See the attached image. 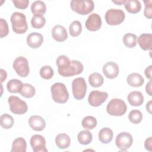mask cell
I'll return each instance as SVG.
<instances>
[{
  "mask_svg": "<svg viewBox=\"0 0 152 152\" xmlns=\"http://www.w3.org/2000/svg\"><path fill=\"white\" fill-rule=\"evenodd\" d=\"M56 65L59 74L64 77H69L81 74L84 66L82 63L77 60H70L65 55H60L56 59Z\"/></svg>",
  "mask_w": 152,
  "mask_h": 152,
  "instance_id": "cell-1",
  "label": "cell"
},
{
  "mask_svg": "<svg viewBox=\"0 0 152 152\" xmlns=\"http://www.w3.org/2000/svg\"><path fill=\"white\" fill-rule=\"evenodd\" d=\"M52 97L58 103H65L69 99V93L65 85L62 83H54L50 87Z\"/></svg>",
  "mask_w": 152,
  "mask_h": 152,
  "instance_id": "cell-2",
  "label": "cell"
},
{
  "mask_svg": "<svg viewBox=\"0 0 152 152\" xmlns=\"http://www.w3.org/2000/svg\"><path fill=\"white\" fill-rule=\"evenodd\" d=\"M11 22L12 30L17 34H23L28 29L26 15L19 12L12 13L11 16Z\"/></svg>",
  "mask_w": 152,
  "mask_h": 152,
  "instance_id": "cell-3",
  "label": "cell"
},
{
  "mask_svg": "<svg viewBox=\"0 0 152 152\" xmlns=\"http://www.w3.org/2000/svg\"><path fill=\"white\" fill-rule=\"evenodd\" d=\"M70 6L74 12L81 15H86L93 11L94 4L91 0H72Z\"/></svg>",
  "mask_w": 152,
  "mask_h": 152,
  "instance_id": "cell-4",
  "label": "cell"
},
{
  "mask_svg": "<svg viewBox=\"0 0 152 152\" xmlns=\"http://www.w3.org/2000/svg\"><path fill=\"white\" fill-rule=\"evenodd\" d=\"M127 106L125 102L120 99H113L107 104L106 111L112 116H120L126 112Z\"/></svg>",
  "mask_w": 152,
  "mask_h": 152,
  "instance_id": "cell-5",
  "label": "cell"
},
{
  "mask_svg": "<svg viewBox=\"0 0 152 152\" xmlns=\"http://www.w3.org/2000/svg\"><path fill=\"white\" fill-rule=\"evenodd\" d=\"M106 23L110 26H116L121 24L125 20V14L122 10L109 9L104 15Z\"/></svg>",
  "mask_w": 152,
  "mask_h": 152,
  "instance_id": "cell-6",
  "label": "cell"
},
{
  "mask_svg": "<svg viewBox=\"0 0 152 152\" xmlns=\"http://www.w3.org/2000/svg\"><path fill=\"white\" fill-rule=\"evenodd\" d=\"M72 91L76 100H82L87 91V84L84 78L78 77L72 82Z\"/></svg>",
  "mask_w": 152,
  "mask_h": 152,
  "instance_id": "cell-7",
  "label": "cell"
},
{
  "mask_svg": "<svg viewBox=\"0 0 152 152\" xmlns=\"http://www.w3.org/2000/svg\"><path fill=\"white\" fill-rule=\"evenodd\" d=\"M8 102L11 112L16 115H23L28 110L27 103L21 99L15 96L8 97Z\"/></svg>",
  "mask_w": 152,
  "mask_h": 152,
  "instance_id": "cell-8",
  "label": "cell"
},
{
  "mask_svg": "<svg viewBox=\"0 0 152 152\" xmlns=\"http://www.w3.org/2000/svg\"><path fill=\"white\" fill-rule=\"evenodd\" d=\"M13 68L16 73L21 77H26L30 72L28 62L23 56H19L14 60Z\"/></svg>",
  "mask_w": 152,
  "mask_h": 152,
  "instance_id": "cell-9",
  "label": "cell"
},
{
  "mask_svg": "<svg viewBox=\"0 0 152 152\" xmlns=\"http://www.w3.org/2000/svg\"><path fill=\"white\" fill-rule=\"evenodd\" d=\"M133 142L132 135L127 132H122L116 137L115 144L117 147L121 151H126Z\"/></svg>",
  "mask_w": 152,
  "mask_h": 152,
  "instance_id": "cell-10",
  "label": "cell"
},
{
  "mask_svg": "<svg viewBox=\"0 0 152 152\" xmlns=\"http://www.w3.org/2000/svg\"><path fill=\"white\" fill-rule=\"evenodd\" d=\"M108 94L106 92L93 90L88 95V102L91 106L98 107L106 100Z\"/></svg>",
  "mask_w": 152,
  "mask_h": 152,
  "instance_id": "cell-11",
  "label": "cell"
},
{
  "mask_svg": "<svg viewBox=\"0 0 152 152\" xmlns=\"http://www.w3.org/2000/svg\"><path fill=\"white\" fill-rule=\"evenodd\" d=\"M31 147L34 152H47L46 140L41 135H33L30 140Z\"/></svg>",
  "mask_w": 152,
  "mask_h": 152,
  "instance_id": "cell-12",
  "label": "cell"
},
{
  "mask_svg": "<svg viewBox=\"0 0 152 152\" xmlns=\"http://www.w3.org/2000/svg\"><path fill=\"white\" fill-rule=\"evenodd\" d=\"M85 26L86 28L89 31H96L99 30L102 26L101 17L96 13L90 14L85 23Z\"/></svg>",
  "mask_w": 152,
  "mask_h": 152,
  "instance_id": "cell-13",
  "label": "cell"
},
{
  "mask_svg": "<svg viewBox=\"0 0 152 152\" xmlns=\"http://www.w3.org/2000/svg\"><path fill=\"white\" fill-rule=\"evenodd\" d=\"M103 72L104 76L109 79L116 78L119 71V68L118 64L113 61H110L106 63L103 66Z\"/></svg>",
  "mask_w": 152,
  "mask_h": 152,
  "instance_id": "cell-14",
  "label": "cell"
},
{
  "mask_svg": "<svg viewBox=\"0 0 152 152\" xmlns=\"http://www.w3.org/2000/svg\"><path fill=\"white\" fill-rule=\"evenodd\" d=\"M52 36L57 42H64L68 37V33L66 28L59 24L55 25L52 29Z\"/></svg>",
  "mask_w": 152,
  "mask_h": 152,
  "instance_id": "cell-15",
  "label": "cell"
},
{
  "mask_svg": "<svg viewBox=\"0 0 152 152\" xmlns=\"http://www.w3.org/2000/svg\"><path fill=\"white\" fill-rule=\"evenodd\" d=\"M26 41L28 46L36 49L42 45L43 42V37L39 33L33 32L27 36Z\"/></svg>",
  "mask_w": 152,
  "mask_h": 152,
  "instance_id": "cell-16",
  "label": "cell"
},
{
  "mask_svg": "<svg viewBox=\"0 0 152 152\" xmlns=\"http://www.w3.org/2000/svg\"><path fill=\"white\" fill-rule=\"evenodd\" d=\"M29 126L34 131H41L43 130L46 126V122L45 119L38 115H33L28 119Z\"/></svg>",
  "mask_w": 152,
  "mask_h": 152,
  "instance_id": "cell-17",
  "label": "cell"
},
{
  "mask_svg": "<svg viewBox=\"0 0 152 152\" xmlns=\"http://www.w3.org/2000/svg\"><path fill=\"white\" fill-rule=\"evenodd\" d=\"M127 100L131 106H140L144 102V96L140 91H134L128 95Z\"/></svg>",
  "mask_w": 152,
  "mask_h": 152,
  "instance_id": "cell-18",
  "label": "cell"
},
{
  "mask_svg": "<svg viewBox=\"0 0 152 152\" xmlns=\"http://www.w3.org/2000/svg\"><path fill=\"white\" fill-rule=\"evenodd\" d=\"M138 43L144 50H150L152 43V35L150 33H142L138 37Z\"/></svg>",
  "mask_w": 152,
  "mask_h": 152,
  "instance_id": "cell-19",
  "label": "cell"
},
{
  "mask_svg": "<svg viewBox=\"0 0 152 152\" xmlns=\"http://www.w3.org/2000/svg\"><path fill=\"white\" fill-rule=\"evenodd\" d=\"M126 81L130 86L134 87H140L144 83V80L142 76L136 72L131 73L128 75L126 78Z\"/></svg>",
  "mask_w": 152,
  "mask_h": 152,
  "instance_id": "cell-20",
  "label": "cell"
},
{
  "mask_svg": "<svg viewBox=\"0 0 152 152\" xmlns=\"http://www.w3.org/2000/svg\"><path fill=\"white\" fill-rule=\"evenodd\" d=\"M55 142L59 148L65 149L69 147L71 143V139L67 134L61 133L56 135Z\"/></svg>",
  "mask_w": 152,
  "mask_h": 152,
  "instance_id": "cell-21",
  "label": "cell"
},
{
  "mask_svg": "<svg viewBox=\"0 0 152 152\" xmlns=\"http://www.w3.org/2000/svg\"><path fill=\"white\" fill-rule=\"evenodd\" d=\"M113 133L109 128H103L99 132V140L103 144L109 143L113 138Z\"/></svg>",
  "mask_w": 152,
  "mask_h": 152,
  "instance_id": "cell-22",
  "label": "cell"
},
{
  "mask_svg": "<svg viewBox=\"0 0 152 152\" xmlns=\"http://www.w3.org/2000/svg\"><path fill=\"white\" fill-rule=\"evenodd\" d=\"M126 10L131 14H136L140 11L141 5L137 0H126L124 4Z\"/></svg>",
  "mask_w": 152,
  "mask_h": 152,
  "instance_id": "cell-23",
  "label": "cell"
},
{
  "mask_svg": "<svg viewBox=\"0 0 152 152\" xmlns=\"http://www.w3.org/2000/svg\"><path fill=\"white\" fill-rule=\"evenodd\" d=\"M27 143L26 140L22 137L15 139L12 144L11 152H26Z\"/></svg>",
  "mask_w": 152,
  "mask_h": 152,
  "instance_id": "cell-24",
  "label": "cell"
},
{
  "mask_svg": "<svg viewBox=\"0 0 152 152\" xmlns=\"http://www.w3.org/2000/svg\"><path fill=\"white\" fill-rule=\"evenodd\" d=\"M23 85V83L21 81L17 79H12L7 83V88L11 93H20Z\"/></svg>",
  "mask_w": 152,
  "mask_h": 152,
  "instance_id": "cell-25",
  "label": "cell"
},
{
  "mask_svg": "<svg viewBox=\"0 0 152 152\" xmlns=\"http://www.w3.org/2000/svg\"><path fill=\"white\" fill-rule=\"evenodd\" d=\"M31 12L34 14L43 15L46 11V4L42 1H36L31 5Z\"/></svg>",
  "mask_w": 152,
  "mask_h": 152,
  "instance_id": "cell-26",
  "label": "cell"
},
{
  "mask_svg": "<svg viewBox=\"0 0 152 152\" xmlns=\"http://www.w3.org/2000/svg\"><path fill=\"white\" fill-rule=\"evenodd\" d=\"M104 81L103 76L98 73L94 72L90 75L88 77V82L93 87H100Z\"/></svg>",
  "mask_w": 152,
  "mask_h": 152,
  "instance_id": "cell-27",
  "label": "cell"
},
{
  "mask_svg": "<svg viewBox=\"0 0 152 152\" xmlns=\"http://www.w3.org/2000/svg\"><path fill=\"white\" fill-rule=\"evenodd\" d=\"M77 139L81 144L87 145L91 142L93 135L89 131L83 130L78 133Z\"/></svg>",
  "mask_w": 152,
  "mask_h": 152,
  "instance_id": "cell-28",
  "label": "cell"
},
{
  "mask_svg": "<svg viewBox=\"0 0 152 152\" xmlns=\"http://www.w3.org/2000/svg\"><path fill=\"white\" fill-rule=\"evenodd\" d=\"M20 93L22 96L26 98H31L34 96L36 90L32 85L28 83H25L23 84Z\"/></svg>",
  "mask_w": 152,
  "mask_h": 152,
  "instance_id": "cell-29",
  "label": "cell"
},
{
  "mask_svg": "<svg viewBox=\"0 0 152 152\" xmlns=\"http://www.w3.org/2000/svg\"><path fill=\"white\" fill-rule=\"evenodd\" d=\"M137 37L135 34L128 33L123 36L122 41L125 46L128 48H132L137 45Z\"/></svg>",
  "mask_w": 152,
  "mask_h": 152,
  "instance_id": "cell-30",
  "label": "cell"
},
{
  "mask_svg": "<svg viewBox=\"0 0 152 152\" xmlns=\"http://www.w3.org/2000/svg\"><path fill=\"white\" fill-rule=\"evenodd\" d=\"M46 23V19L42 14H34L31 20V26L34 28H40Z\"/></svg>",
  "mask_w": 152,
  "mask_h": 152,
  "instance_id": "cell-31",
  "label": "cell"
},
{
  "mask_svg": "<svg viewBox=\"0 0 152 152\" xmlns=\"http://www.w3.org/2000/svg\"><path fill=\"white\" fill-rule=\"evenodd\" d=\"M14 123V119L12 116L7 114L4 113L2 114L0 117V124L1 126L6 129L11 128Z\"/></svg>",
  "mask_w": 152,
  "mask_h": 152,
  "instance_id": "cell-32",
  "label": "cell"
},
{
  "mask_svg": "<svg viewBox=\"0 0 152 152\" xmlns=\"http://www.w3.org/2000/svg\"><path fill=\"white\" fill-rule=\"evenodd\" d=\"M69 31L70 35L72 37H77L79 36L82 31L81 23L78 20L72 21L69 25Z\"/></svg>",
  "mask_w": 152,
  "mask_h": 152,
  "instance_id": "cell-33",
  "label": "cell"
},
{
  "mask_svg": "<svg viewBox=\"0 0 152 152\" xmlns=\"http://www.w3.org/2000/svg\"><path fill=\"white\" fill-rule=\"evenodd\" d=\"M97 124V122L96 119L92 116H87L84 117L81 121L83 127L87 130L93 129L96 127Z\"/></svg>",
  "mask_w": 152,
  "mask_h": 152,
  "instance_id": "cell-34",
  "label": "cell"
},
{
  "mask_svg": "<svg viewBox=\"0 0 152 152\" xmlns=\"http://www.w3.org/2000/svg\"><path fill=\"white\" fill-rule=\"evenodd\" d=\"M142 113L139 110H132L128 115L129 121L134 124L140 123L142 119Z\"/></svg>",
  "mask_w": 152,
  "mask_h": 152,
  "instance_id": "cell-35",
  "label": "cell"
},
{
  "mask_svg": "<svg viewBox=\"0 0 152 152\" xmlns=\"http://www.w3.org/2000/svg\"><path fill=\"white\" fill-rule=\"evenodd\" d=\"M41 77L45 80H49L53 76V70L49 65H45L42 66L39 72Z\"/></svg>",
  "mask_w": 152,
  "mask_h": 152,
  "instance_id": "cell-36",
  "label": "cell"
},
{
  "mask_svg": "<svg viewBox=\"0 0 152 152\" xmlns=\"http://www.w3.org/2000/svg\"><path fill=\"white\" fill-rule=\"evenodd\" d=\"M0 37L2 38L8 35L9 32L8 26L7 21L3 18L0 19Z\"/></svg>",
  "mask_w": 152,
  "mask_h": 152,
  "instance_id": "cell-37",
  "label": "cell"
},
{
  "mask_svg": "<svg viewBox=\"0 0 152 152\" xmlns=\"http://www.w3.org/2000/svg\"><path fill=\"white\" fill-rule=\"evenodd\" d=\"M145 8L144 11V16L149 19L152 18V1L151 0L144 1Z\"/></svg>",
  "mask_w": 152,
  "mask_h": 152,
  "instance_id": "cell-38",
  "label": "cell"
},
{
  "mask_svg": "<svg viewBox=\"0 0 152 152\" xmlns=\"http://www.w3.org/2000/svg\"><path fill=\"white\" fill-rule=\"evenodd\" d=\"M12 2L16 8L21 10L26 9L29 4L28 0H12Z\"/></svg>",
  "mask_w": 152,
  "mask_h": 152,
  "instance_id": "cell-39",
  "label": "cell"
},
{
  "mask_svg": "<svg viewBox=\"0 0 152 152\" xmlns=\"http://www.w3.org/2000/svg\"><path fill=\"white\" fill-rule=\"evenodd\" d=\"M144 147L148 151H152V137H150L147 138L144 142Z\"/></svg>",
  "mask_w": 152,
  "mask_h": 152,
  "instance_id": "cell-40",
  "label": "cell"
},
{
  "mask_svg": "<svg viewBox=\"0 0 152 152\" xmlns=\"http://www.w3.org/2000/svg\"><path fill=\"white\" fill-rule=\"evenodd\" d=\"M151 67H152V65H150L148 66H147L144 71V74L145 77L147 78L150 79V80H151Z\"/></svg>",
  "mask_w": 152,
  "mask_h": 152,
  "instance_id": "cell-41",
  "label": "cell"
},
{
  "mask_svg": "<svg viewBox=\"0 0 152 152\" xmlns=\"http://www.w3.org/2000/svg\"><path fill=\"white\" fill-rule=\"evenodd\" d=\"M145 90H146L147 93L150 96H152V94H151V80H150V81L148 83H147V84H146Z\"/></svg>",
  "mask_w": 152,
  "mask_h": 152,
  "instance_id": "cell-42",
  "label": "cell"
},
{
  "mask_svg": "<svg viewBox=\"0 0 152 152\" xmlns=\"http://www.w3.org/2000/svg\"><path fill=\"white\" fill-rule=\"evenodd\" d=\"M0 71H1V82L2 83L7 78V74L6 71L3 69H1Z\"/></svg>",
  "mask_w": 152,
  "mask_h": 152,
  "instance_id": "cell-43",
  "label": "cell"
},
{
  "mask_svg": "<svg viewBox=\"0 0 152 152\" xmlns=\"http://www.w3.org/2000/svg\"><path fill=\"white\" fill-rule=\"evenodd\" d=\"M151 100L149 101L147 104H146V109H147V110L150 113H151Z\"/></svg>",
  "mask_w": 152,
  "mask_h": 152,
  "instance_id": "cell-44",
  "label": "cell"
},
{
  "mask_svg": "<svg viewBox=\"0 0 152 152\" xmlns=\"http://www.w3.org/2000/svg\"><path fill=\"white\" fill-rule=\"evenodd\" d=\"M114 4H116L117 5H123L125 4L126 0H117V1H113L112 0V1Z\"/></svg>",
  "mask_w": 152,
  "mask_h": 152,
  "instance_id": "cell-45",
  "label": "cell"
}]
</instances>
